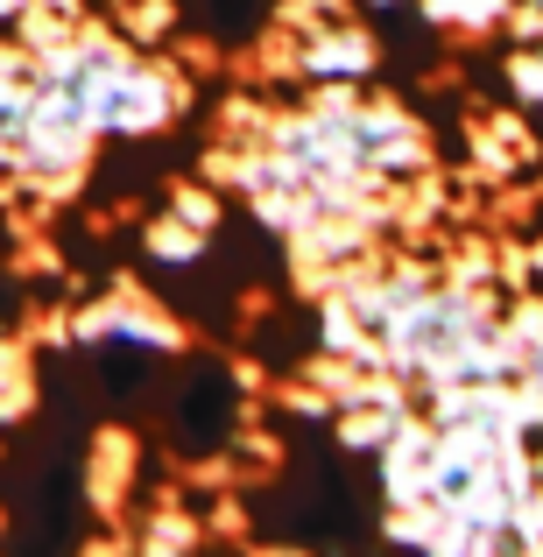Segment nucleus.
<instances>
[{
  "label": "nucleus",
  "instance_id": "1",
  "mask_svg": "<svg viewBox=\"0 0 543 557\" xmlns=\"http://www.w3.org/2000/svg\"><path fill=\"white\" fill-rule=\"evenodd\" d=\"M71 346H78L107 381H149L184 354V332H177V318L156 311L149 297L113 289V297H99L92 311L71 318Z\"/></svg>",
  "mask_w": 543,
  "mask_h": 557
},
{
  "label": "nucleus",
  "instance_id": "2",
  "mask_svg": "<svg viewBox=\"0 0 543 557\" xmlns=\"http://www.w3.org/2000/svg\"><path fill=\"white\" fill-rule=\"evenodd\" d=\"M261 50H289L275 57V71H283L289 85H304V92H354L381 71V42L374 28H360L354 14H311V22H289V36H269Z\"/></svg>",
  "mask_w": 543,
  "mask_h": 557
},
{
  "label": "nucleus",
  "instance_id": "3",
  "mask_svg": "<svg viewBox=\"0 0 543 557\" xmlns=\"http://www.w3.org/2000/svg\"><path fill=\"white\" fill-rule=\"evenodd\" d=\"M240 417H247V395L240 381L212 360H184L177 381H170V431H177L184 451H219L240 437Z\"/></svg>",
  "mask_w": 543,
  "mask_h": 557
},
{
  "label": "nucleus",
  "instance_id": "4",
  "mask_svg": "<svg viewBox=\"0 0 543 557\" xmlns=\"http://www.w3.org/2000/svg\"><path fill=\"white\" fill-rule=\"evenodd\" d=\"M28 78H36V50L0 36V184H14V141H22V113H28Z\"/></svg>",
  "mask_w": 543,
  "mask_h": 557
},
{
  "label": "nucleus",
  "instance_id": "5",
  "mask_svg": "<svg viewBox=\"0 0 543 557\" xmlns=\"http://www.w3.org/2000/svg\"><path fill=\"white\" fill-rule=\"evenodd\" d=\"M14 409H28V360L14 339H0V417H14Z\"/></svg>",
  "mask_w": 543,
  "mask_h": 557
}]
</instances>
